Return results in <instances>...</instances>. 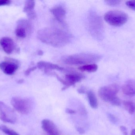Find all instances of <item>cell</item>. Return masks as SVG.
<instances>
[{
  "label": "cell",
  "instance_id": "cell-1",
  "mask_svg": "<svg viewBox=\"0 0 135 135\" xmlns=\"http://www.w3.org/2000/svg\"><path fill=\"white\" fill-rule=\"evenodd\" d=\"M37 36L43 43L57 47L68 44L70 39L67 32L55 27L42 29L38 31Z\"/></svg>",
  "mask_w": 135,
  "mask_h": 135
},
{
  "label": "cell",
  "instance_id": "cell-2",
  "mask_svg": "<svg viewBox=\"0 0 135 135\" xmlns=\"http://www.w3.org/2000/svg\"><path fill=\"white\" fill-rule=\"evenodd\" d=\"M100 57L92 54H75L64 57L62 61L65 64L71 65H87L93 64L99 61Z\"/></svg>",
  "mask_w": 135,
  "mask_h": 135
},
{
  "label": "cell",
  "instance_id": "cell-3",
  "mask_svg": "<svg viewBox=\"0 0 135 135\" xmlns=\"http://www.w3.org/2000/svg\"><path fill=\"white\" fill-rule=\"evenodd\" d=\"M106 22L114 26H120L124 24L128 19V15L123 11L114 10L107 12L104 16Z\"/></svg>",
  "mask_w": 135,
  "mask_h": 135
},
{
  "label": "cell",
  "instance_id": "cell-4",
  "mask_svg": "<svg viewBox=\"0 0 135 135\" xmlns=\"http://www.w3.org/2000/svg\"><path fill=\"white\" fill-rule=\"evenodd\" d=\"M11 104L17 112L23 115H27L32 110L33 104L28 98L13 97L11 100Z\"/></svg>",
  "mask_w": 135,
  "mask_h": 135
},
{
  "label": "cell",
  "instance_id": "cell-5",
  "mask_svg": "<svg viewBox=\"0 0 135 135\" xmlns=\"http://www.w3.org/2000/svg\"><path fill=\"white\" fill-rule=\"evenodd\" d=\"M119 91V86L117 84H111L101 87L98 91V95L102 100L111 103L116 97Z\"/></svg>",
  "mask_w": 135,
  "mask_h": 135
},
{
  "label": "cell",
  "instance_id": "cell-6",
  "mask_svg": "<svg viewBox=\"0 0 135 135\" xmlns=\"http://www.w3.org/2000/svg\"><path fill=\"white\" fill-rule=\"evenodd\" d=\"M0 119L5 123L14 124L17 119L14 111L6 104L0 101Z\"/></svg>",
  "mask_w": 135,
  "mask_h": 135
},
{
  "label": "cell",
  "instance_id": "cell-7",
  "mask_svg": "<svg viewBox=\"0 0 135 135\" xmlns=\"http://www.w3.org/2000/svg\"><path fill=\"white\" fill-rule=\"evenodd\" d=\"M19 62L17 60L7 58L5 61L0 63V69L7 75H12L19 68Z\"/></svg>",
  "mask_w": 135,
  "mask_h": 135
},
{
  "label": "cell",
  "instance_id": "cell-8",
  "mask_svg": "<svg viewBox=\"0 0 135 135\" xmlns=\"http://www.w3.org/2000/svg\"><path fill=\"white\" fill-rule=\"evenodd\" d=\"M89 27L93 35L95 36H99L102 31V21L100 17L94 13H92L90 16Z\"/></svg>",
  "mask_w": 135,
  "mask_h": 135
},
{
  "label": "cell",
  "instance_id": "cell-9",
  "mask_svg": "<svg viewBox=\"0 0 135 135\" xmlns=\"http://www.w3.org/2000/svg\"><path fill=\"white\" fill-rule=\"evenodd\" d=\"M31 30V25L30 22L26 20L21 19L17 22V27L16 29V35L20 38L26 37L27 34L30 33Z\"/></svg>",
  "mask_w": 135,
  "mask_h": 135
},
{
  "label": "cell",
  "instance_id": "cell-10",
  "mask_svg": "<svg viewBox=\"0 0 135 135\" xmlns=\"http://www.w3.org/2000/svg\"><path fill=\"white\" fill-rule=\"evenodd\" d=\"M42 129L50 135H60V131L55 124L50 120L44 119L42 121Z\"/></svg>",
  "mask_w": 135,
  "mask_h": 135
},
{
  "label": "cell",
  "instance_id": "cell-11",
  "mask_svg": "<svg viewBox=\"0 0 135 135\" xmlns=\"http://www.w3.org/2000/svg\"><path fill=\"white\" fill-rule=\"evenodd\" d=\"M0 44L4 51L8 54H12L16 49L14 41L9 37H4L0 40Z\"/></svg>",
  "mask_w": 135,
  "mask_h": 135
},
{
  "label": "cell",
  "instance_id": "cell-12",
  "mask_svg": "<svg viewBox=\"0 0 135 135\" xmlns=\"http://www.w3.org/2000/svg\"><path fill=\"white\" fill-rule=\"evenodd\" d=\"M83 78H84V76L78 73H71L66 75L65 81L66 82L67 85L66 87L62 90H65L70 86H74L76 83L80 82Z\"/></svg>",
  "mask_w": 135,
  "mask_h": 135
},
{
  "label": "cell",
  "instance_id": "cell-13",
  "mask_svg": "<svg viewBox=\"0 0 135 135\" xmlns=\"http://www.w3.org/2000/svg\"><path fill=\"white\" fill-rule=\"evenodd\" d=\"M50 11L58 21L63 23L66 14V12L64 8L61 6H55Z\"/></svg>",
  "mask_w": 135,
  "mask_h": 135
},
{
  "label": "cell",
  "instance_id": "cell-14",
  "mask_svg": "<svg viewBox=\"0 0 135 135\" xmlns=\"http://www.w3.org/2000/svg\"><path fill=\"white\" fill-rule=\"evenodd\" d=\"M123 92L128 96L135 95V81L128 80L122 86Z\"/></svg>",
  "mask_w": 135,
  "mask_h": 135
},
{
  "label": "cell",
  "instance_id": "cell-15",
  "mask_svg": "<svg viewBox=\"0 0 135 135\" xmlns=\"http://www.w3.org/2000/svg\"><path fill=\"white\" fill-rule=\"evenodd\" d=\"M37 67L41 69L44 70L50 71L51 70H63L64 68L58 65L44 61H40L37 63Z\"/></svg>",
  "mask_w": 135,
  "mask_h": 135
},
{
  "label": "cell",
  "instance_id": "cell-16",
  "mask_svg": "<svg viewBox=\"0 0 135 135\" xmlns=\"http://www.w3.org/2000/svg\"><path fill=\"white\" fill-rule=\"evenodd\" d=\"M88 101L90 107L93 109H96L98 107L97 99L95 93L92 90H89L87 92Z\"/></svg>",
  "mask_w": 135,
  "mask_h": 135
},
{
  "label": "cell",
  "instance_id": "cell-17",
  "mask_svg": "<svg viewBox=\"0 0 135 135\" xmlns=\"http://www.w3.org/2000/svg\"><path fill=\"white\" fill-rule=\"evenodd\" d=\"M98 66L95 63L84 65L79 67V69L82 71L88 72H94L97 70Z\"/></svg>",
  "mask_w": 135,
  "mask_h": 135
},
{
  "label": "cell",
  "instance_id": "cell-18",
  "mask_svg": "<svg viewBox=\"0 0 135 135\" xmlns=\"http://www.w3.org/2000/svg\"><path fill=\"white\" fill-rule=\"evenodd\" d=\"M125 109L130 114H132L135 111V105L133 102L128 101H124L123 102Z\"/></svg>",
  "mask_w": 135,
  "mask_h": 135
},
{
  "label": "cell",
  "instance_id": "cell-19",
  "mask_svg": "<svg viewBox=\"0 0 135 135\" xmlns=\"http://www.w3.org/2000/svg\"><path fill=\"white\" fill-rule=\"evenodd\" d=\"M35 5V3L34 1L28 0L26 1L23 8V12L27 13L34 10Z\"/></svg>",
  "mask_w": 135,
  "mask_h": 135
},
{
  "label": "cell",
  "instance_id": "cell-20",
  "mask_svg": "<svg viewBox=\"0 0 135 135\" xmlns=\"http://www.w3.org/2000/svg\"><path fill=\"white\" fill-rule=\"evenodd\" d=\"M0 130L7 135H20L13 130L4 125H0Z\"/></svg>",
  "mask_w": 135,
  "mask_h": 135
},
{
  "label": "cell",
  "instance_id": "cell-21",
  "mask_svg": "<svg viewBox=\"0 0 135 135\" xmlns=\"http://www.w3.org/2000/svg\"><path fill=\"white\" fill-rule=\"evenodd\" d=\"M105 2L108 5L110 6H116L119 5L121 2V1L118 0H108L105 1Z\"/></svg>",
  "mask_w": 135,
  "mask_h": 135
},
{
  "label": "cell",
  "instance_id": "cell-22",
  "mask_svg": "<svg viewBox=\"0 0 135 135\" xmlns=\"http://www.w3.org/2000/svg\"><path fill=\"white\" fill-rule=\"evenodd\" d=\"M107 116L108 118L110 121L113 124H116L117 122V119L115 116L110 113H108L107 114Z\"/></svg>",
  "mask_w": 135,
  "mask_h": 135
},
{
  "label": "cell",
  "instance_id": "cell-23",
  "mask_svg": "<svg viewBox=\"0 0 135 135\" xmlns=\"http://www.w3.org/2000/svg\"><path fill=\"white\" fill-rule=\"evenodd\" d=\"M110 103L114 106H119L121 104V101L118 97H116Z\"/></svg>",
  "mask_w": 135,
  "mask_h": 135
},
{
  "label": "cell",
  "instance_id": "cell-24",
  "mask_svg": "<svg viewBox=\"0 0 135 135\" xmlns=\"http://www.w3.org/2000/svg\"><path fill=\"white\" fill-rule=\"evenodd\" d=\"M126 4L129 8L135 10V1H128L126 2Z\"/></svg>",
  "mask_w": 135,
  "mask_h": 135
},
{
  "label": "cell",
  "instance_id": "cell-25",
  "mask_svg": "<svg viewBox=\"0 0 135 135\" xmlns=\"http://www.w3.org/2000/svg\"><path fill=\"white\" fill-rule=\"evenodd\" d=\"M27 15L28 17L31 19H34L36 16V13L34 10L27 13Z\"/></svg>",
  "mask_w": 135,
  "mask_h": 135
},
{
  "label": "cell",
  "instance_id": "cell-26",
  "mask_svg": "<svg viewBox=\"0 0 135 135\" xmlns=\"http://www.w3.org/2000/svg\"><path fill=\"white\" fill-rule=\"evenodd\" d=\"M36 68H37V67L36 66H33L28 68L25 72V75L26 76H28L32 71H34L36 69Z\"/></svg>",
  "mask_w": 135,
  "mask_h": 135
},
{
  "label": "cell",
  "instance_id": "cell-27",
  "mask_svg": "<svg viewBox=\"0 0 135 135\" xmlns=\"http://www.w3.org/2000/svg\"><path fill=\"white\" fill-rule=\"evenodd\" d=\"M11 3V1L9 0H1L0 1V6L9 5Z\"/></svg>",
  "mask_w": 135,
  "mask_h": 135
},
{
  "label": "cell",
  "instance_id": "cell-28",
  "mask_svg": "<svg viewBox=\"0 0 135 135\" xmlns=\"http://www.w3.org/2000/svg\"><path fill=\"white\" fill-rule=\"evenodd\" d=\"M120 129L121 131L123 132L124 135H128L126 127L124 126H120Z\"/></svg>",
  "mask_w": 135,
  "mask_h": 135
},
{
  "label": "cell",
  "instance_id": "cell-29",
  "mask_svg": "<svg viewBox=\"0 0 135 135\" xmlns=\"http://www.w3.org/2000/svg\"><path fill=\"white\" fill-rule=\"evenodd\" d=\"M66 112L67 113L70 114H74L76 113L75 110H72V109H70L68 108L66 109Z\"/></svg>",
  "mask_w": 135,
  "mask_h": 135
},
{
  "label": "cell",
  "instance_id": "cell-30",
  "mask_svg": "<svg viewBox=\"0 0 135 135\" xmlns=\"http://www.w3.org/2000/svg\"><path fill=\"white\" fill-rule=\"evenodd\" d=\"M78 92L79 94H85V89L84 87H81V88H79L78 90Z\"/></svg>",
  "mask_w": 135,
  "mask_h": 135
},
{
  "label": "cell",
  "instance_id": "cell-31",
  "mask_svg": "<svg viewBox=\"0 0 135 135\" xmlns=\"http://www.w3.org/2000/svg\"><path fill=\"white\" fill-rule=\"evenodd\" d=\"M77 130L78 131V132L81 134H84L85 132V131H84V129H83L81 127H78L77 128Z\"/></svg>",
  "mask_w": 135,
  "mask_h": 135
},
{
  "label": "cell",
  "instance_id": "cell-32",
  "mask_svg": "<svg viewBox=\"0 0 135 135\" xmlns=\"http://www.w3.org/2000/svg\"><path fill=\"white\" fill-rule=\"evenodd\" d=\"M37 54H38V55H42L43 54V52L42 51L39 50L38 51V52H37Z\"/></svg>",
  "mask_w": 135,
  "mask_h": 135
},
{
  "label": "cell",
  "instance_id": "cell-33",
  "mask_svg": "<svg viewBox=\"0 0 135 135\" xmlns=\"http://www.w3.org/2000/svg\"><path fill=\"white\" fill-rule=\"evenodd\" d=\"M131 135H135V129H133L131 132Z\"/></svg>",
  "mask_w": 135,
  "mask_h": 135
},
{
  "label": "cell",
  "instance_id": "cell-34",
  "mask_svg": "<svg viewBox=\"0 0 135 135\" xmlns=\"http://www.w3.org/2000/svg\"><path fill=\"white\" fill-rule=\"evenodd\" d=\"M23 79H21L18 81V83H20V84H21V83H23Z\"/></svg>",
  "mask_w": 135,
  "mask_h": 135
}]
</instances>
